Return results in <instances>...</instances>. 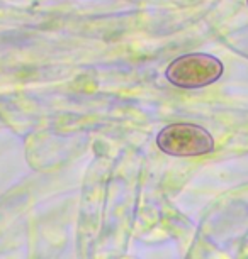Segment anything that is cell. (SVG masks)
Wrapping results in <instances>:
<instances>
[{"mask_svg": "<svg viewBox=\"0 0 248 259\" xmlns=\"http://www.w3.org/2000/svg\"><path fill=\"white\" fill-rule=\"evenodd\" d=\"M223 71V63L216 56L192 53L170 63L165 76L179 89H202L220 80Z\"/></svg>", "mask_w": 248, "mask_h": 259, "instance_id": "1", "label": "cell"}, {"mask_svg": "<svg viewBox=\"0 0 248 259\" xmlns=\"http://www.w3.org/2000/svg\"><path fill=\"white\" fill-rule=\"evenodd\" d=\"M157 146L165 154L187 158V156H202L212 153L215 139L201 125L170 124L158 133Z\"/></svg>", "mask_w": 248, "mask_h": 259, "instance_id": "2", "label": "cell"}]
</instances>
